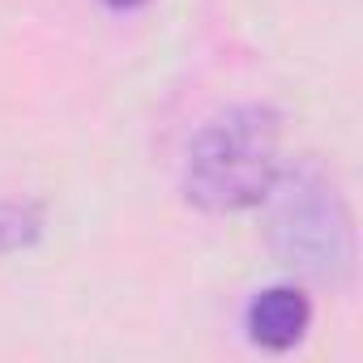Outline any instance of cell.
<instances>
[{
    "label": "cell",
    "instance_id": "6da1fadb",
    "mask_svg": "<svg viewBox=\"0 0 363 363\" xmlns=\"http://www.w3.org/2000/svg\"><path fill=\"white\" fill-rule=\"evenodd\" d=\"M261 206L265 240L286 269L329 286H346L354 278V218L337 179L320 162L303 158L282 167Z\"/></svg>",
    "mask_w": 363,
    "mask_h": 363
},
{
    "label": "cell",
    "instance_id": "7a4b0ae2",
    "mask_svg": "<svg viewBox=\"0 0 363 363\" xmlns=\"http://www.w3.org/2000/svg\"><path fill=\"white\" fill-rule=\"evenodd\" d=\"M282 116L265 103H244L210 124L189 145L184 197L206 214H240L265 201L282 171Z\"/></svg>",
    "mask_w": 363,
    "mask_h": 363
},
{
    "label": "cell",
    "instance_id": "3957f363",
    "mask_svg": "<svg viewBox=\"0 0 363 363\" xmlns=\"http://www.w3.org/2000/svg\"><path fill=\"white\" fill-rule=\"evenodd\" d=\"M308 325H312V303L299 286H269L248 303V337L261 350L282 354L299 346Z\"/></svg>",
    "mask_w": 363,
    "mask_h": 363
},
{
    "label": "cell",
    "instance_id": "277c9868",
    "mask_svg": "<svg viewBox=\"0 0 363 363\" xmlns=\"http://www.w3.org/2000/svg\"><path fill=\"white\" fill-rule=\"evenodd\" d=\"M39 235H43V206H35V201L0 206V257L30 248Z\"/></svg>",
    "mask_w": 363,
    "mask_h": 363
},
{
    "label": "cell",
    "instance_id": "5b68a950",
    "mask_svg": "<svg viewBox=\"0 0 363 363\" xmlns=\"http://www.w3.org/2000/svg\"><path fill=\"white\" fill-rule=\"evenodd\" d=\"M103 5H107V9H120V13H124V9H141V5H150V0H103Z\"/></svg>",
    "mask_w": 363,
    "mask_h": 363
}]
</instances>
